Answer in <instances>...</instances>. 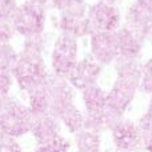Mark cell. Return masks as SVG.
<instances>
[{
    "instance_id": "obj_16",
    "label": "cell",
    "mask_w": 152,
    "mask_h": 152,
    "mask_svg": "<svg viewBox=\"0 0 152 152\" xmlns=\"http://www.w3.org/2000/svg\"><path fill=\"white\" fill-rule=\"evenodd\" d=\"M52 5L56 8V10L61 11L64 8L72 7L75 4H80V3H84V0H51Z\"/></svg>"
},
{
    "instance_id": "obj_13",
    "label": "cell",
    "mask_w": 152,
    "mask_h": 152,
    "mask_svg": "<svg viewBox=\"0 0 152 152\" xmlns=\"http://www.w3.org/2000/svg\"><path fill=\"white\" fill-rule=\"evenodd\" d=\"M142 89L148 94H152V59L143 64V76H142Z\"/></svg>"
},
{
    "instance_id": "obj_12",
    "label": "cell",
    "mask_w": 152,
    "mask_h": 152,
    "mask_svg": "<svg viewBox=\"0 0 152 152\" xmlns=\"http://www.w3.org/2000/svg\"><path fill=\"white\" fill-rule=\"evenodd\" d=\"M47 36L44 34H39V35H34V36H28L24 40V48L26 51H32V52H37V53H43L47 47Z\"/></svg>"
},
{
    "instance_id": "obj_2",
    "label": "cell",
    "mask_w": 152,
    "mask_h": 152,
    "mask_svg": "<svg viewBox=\"0 0 152 152\" xmlns=\"http://www.w3.org/2000/svg\"><path fill=\"white\" fill-rule=\"evenodd\" d=\"M10 21L15 31L24 37L43 34L45 27V8L44 5L28 0L16 8Z\"/></svg>"
},
{
    "instance_id": "obj_3",
    "label": "cell",
    "mask_w": 152,
    "mask_h": 152,
    "mask_svg": "<svg viewBox=\"0 0 152 152\" xmlns=\"http://www.w3.org/2000/svg\"><path fill=\"white\" fill-rule=\"evenodd\" d=\"M77 64V42L72 35L61 32L53 44L52 68L56 75L67 77Z\"/></svg>"
},
{
    "instance_id": "obj_10",
    "label": "cell",
    "mask_w": 152,
    "mask_h": 152,
    "mask_svg": "<svg viewBox=\"0 0 152 152\" xmlns=\"http://www.w3.org/2000/svg\"><path fill=\"white\" fill-rule=\"evenodd\" d=\"M83 99L88 111L96 116L100 115L103 112V110H104V107L107 105V95L96 84L84 89Z\"/></svg>"
},
{
    "instance_id": "obj_7",
    "label": "cell",
    "mask_w": 152,
    "mask_h": 152,
    "mask_svg": "<svg viewBox=\"0 0 152 152\" xmlns=\"http://www.w3.org/2000/svg\"><path fill=\"white\" fill-rule=\"evenodd\" d=\"M100 72H102V63H99L94 56H86L80 61H77L67 79L76 88L86 89L96 84Z\"/></svg>"
},
{
    "instance_id": "obj_9",
    "label": "cell",
    "mask_w": 152,
    "mask_h": 152,
    "mask_svg": "<svg viewBox=\"0 0 152 152\" xmlns=\"http://www.w3.org/2000/svg\"><path fill=\"white\" fill-rule=\"evenodd\" d=\"M118 32L119 45H120V56L126 58H139L143 43L127 28L126 26L116 29Z\"/></svg>"
},
{
    "instance_id": "obj_5",
    "label": "cell",
    "mask_w": 152,
    "mask_h": 152,
    "mask_svg": "<svg viewBox=\"0 0 152 152\" xmlns=\"http://www.w3.org/2000/svg\"><path fill=\"white\" fill-rule=\"evenodd\" d=\"M91 37L92 56L102 64H110L120 58V45H119L118 32H94Z\"/></svg>"
},
{
    "instance_id": "obj_6",
    "label": "cell",
    "mask_w": 152,
    "mask_h": 152,
    "mask_svg": "<svg viewBox=\"0 0 152 152\" xmlns=\"http://www.w3.org/2000/svg\"><path fill=\"white\" fill-rule=\"evenodd\" d=\"M120 11L116 5L108 4L102 0L88 7V19L94 32L116 31L120 24Z\"/></svg>"
},
{
    "instance_id": "obj_19",
    "label": "cell",
    "mask_w": 152,
    "mask_h": 152,
    "mask_svg": "<svg viewBox=\"0 0 152 152\" xmlns=\"http://www.w3.org/2000/svg\"><path fill=\"white\" fill-rule=\"evenodd\" d=\"M102 1L108 3V4H112V5H116V4H119V3H120L121 0H102Z\"/></svg>"
},
{
    "instance_id": "obj_8",
    "label": "cell",
    "mask_w": 152,
    "mask_h": 152,
    "mask_svg": "<svg viewBox=\"0 0 152 152\" xmlns=\"http://www.w3.org/2000/svg\"><path fill=\"white\" fill-rule=\"evenodd\" d=\"M126 27L140 40H144L152 34V13L143 10L136 1L127 10Z\"/></svg>"
},
{
    "instance_id": "obj_17",
    "label": "cell",
    "mask_w": 152,
    "mask_h": 152,
    "mask_svg": "<svg viewBox=\"0 0 152 152\" xmlns=\"http://www.w3.org/2000/svg\"><path fill=\"white\" fill-rule=\"evenodd\" d=\"M12 83V74H1V87H3V97L5 99L8 94V88Z\"/></svg>"
},
{
    "instance_id": "obj_11",
    "label": "cell",
    "mask_w": 152,
    "mask_h": 152,
    "mask_svg": "<svg viewBox=\"0 0 152 152\" xmlns=\"http://www.w3.org/2000/svg\"><path fill=\"white\" fill-rule=\"evenodd\" d=\"M19 60V55L13 47L8 43V44H1V50H0V67H1V74H12L15 69L16 64Z\"/></svg>"
},
{
    "instance_id": "obj_4",
    "label": "cell",
    "mask_w": 152,
    "mask_h": 152,
    "mask_svg": "<svg viewBox=\"0 0 152 152\" xmlns=\"http://www.w3.org/2000/svg\"><path fill=\"white\" fill-rule=\"evenodd\" d=\"M59 27L61 32L72 35L76 39L92 35L87 5L84 3H80L61 10L59 16Z\"/></svg>"
},
{
    "instance_id": "obj_18",
    "label": "cell",
    "mask_w": 152,
    "mask_h": 152,
    "mask_svg": "<svg viewBox=\"0 0 152 152\" xmlns=\"http://www.w3.org/2000/svg\"><path fill=\"white\" fill-rule=\"evenodd\" d=\"M136 3L143 8V10H145L147 12L152 13V0H136Z\"/></svg>"
},
{
    "instance_id": "obj_15",
    "label": "cell",
    "mask_w": 152,
    "mask_h": 152,
    "mask_svg": "<svg viewBox=\"0 0 152 152\" xmlns=\"http://www.w3.org/2000/svg\"><path fill=\"white\" fill-rule=\"evenodd\" d=\"M15 32H16L15 28H13L12 23L10 20L0 21V39H1V44H8L10 40L13 37Z\"/></svg>"
},
{
    "instance_id": "obj_20",
    "label": "cell",
    "mask_w": 152,
    "mask_h": 152,
    "mask_svg": "<svg viewBox=\"0 0 152 152\" xmlns=\"http://www.w3.org/2000/svg\"><path fill=\"white\" fill-rule=\"evenodd\" d=\"M31 1H35L37 3V4H42V5H45L48 1H51V0H31Z\"/></svg>"
},
{
    "instance_id": "obj_1",
    "label": "cell",
    "mask_w": 152,
    "mask_h": 152,
    "mask_svg": "<svg viewBox=\"0 0 152 152\" xmlns=\"http://www.w3.org/2000/svg\"><path fill=\"white\" fill-rule=\"evenodd\" d=\"M13 77L19 83L20 88L26 91L32 92L42 87L50 77L43 53L23 50L13 69Z\"/></svg>"
},
{
    "instance_id": "obj_14",
    "label": "cell",
    "mask_w": 152,
    "mask_h": 152,
    "mask_svg": "<svg viewBox=\"0 0 152 152\" xmlns=\"http://www.w3.org/2000/svg\"><path fill=\"white\" fill-rule=\"evenodd\" d=\"M18 7L16 0H0V19L10 20Z\"/></svg>"
}]
</instances>
